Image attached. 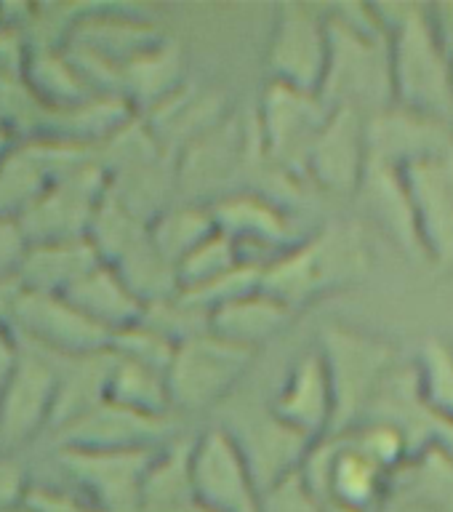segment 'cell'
Listing matches in <instances>:
<instances>
[{"label": "cell", "instance_id": "cell-13", "mask_svg": "<svg viewBox=\"0 0 453 512\" xmlns=\"http://www.w3.org/2000/svg\"><path fill=\"white\" fill-rule=\"evenodd\" d=\"M232 438L238 440L240 451L246 456L248 470L254 475L256 486L262 496H270L275 488H280L286 480L299 475L304 459L310 454L315 440L304 438L296 430L286 427L270 408L264 411L262 419H248L232 430Z\"/></svg>", "mask_w": 453, "mask_h": 512}, {"label": "cell", "instance_id": "cell-5", "mask_svg": "<svg viewBox=\"0 0 453 512\" xmlns=\"http://www.w3.org/2000/svg\"><path fill=\"white\" fill-rule=\"evenodd\" d=\"M331 107L320 94H304L270 80L256 107V136L264 158L296 182H307V160Z\"/></svg>", "mask_w": 453, "mask_h": 512}, {"label": "cell", "instance_id": "cell-10", "mask_svg": "<svg viewBox=\"0 0 453 512\" xmlns=\"http://www.w3.org/2000/svg\"><path fill=\"white\" fill-rule=\"evenodd\" d=\"M368 160V118L347 107H336L310 152L307 182L328 195H355Z\"/></svg>", "mask_w": 453, "mask_h": 512}, {"label": "cell", "instance_id": "cell-9", "mask_svg": "<svg viewBox=\"0 0 453 512\" xmlns=\"http://www.w3.org/2000/svg\"><path fill=\"white\" fill-rule=\"evenodd\" d=\"M216 232L238 246L243 262L270 264L307 235H296L288 211L262 192H232L211 203Z\"/></svg>", "mask_w": 453, "mask_h": 512}, {"label": "cell", "instance_id": "cell-1", "mask_svg": "<svg viewBox=\"0 0 453 512\" xmlns=\"http://www.w3.org/2000/svg\"><path fill=\"white\" fill-rule=\"evenodd\" d=\"M328 19V70L320 99L336 110L347 107L366 118L395 107L390 35L374 6H334Z\"/></svg>", "mask_w": 453, "mask_h": 512}, {"label": "cell", "instance_id": "cell-2", "mask_svg": "<svg viewBox=\"0 0 453 512\" xmlns=\"http://www.w3.org/2000/svg\"><path fill=\"white\" fill-rule=\"evenodd\" d=\"M371 251L355 222L323 224L262 272V291L296 315L318 299L368 278Z\"/></svg>", "mask_w": 453, "mask_h": 512}, {"label": "cell", "instance_id": "cell-16", "mask_svg": "<svg viewBox=\"0 0 453 512\" xmlns=\"http://www.w3.org/2000/svg\"><path fill=\"white\" fill-rule=\"evenodd\" d=\"M294 312L275 302L259 288L254 294L240 296L235 302L222 304L208 312V331L232 344L259 350V344L280 334L291 323Z\"/></svg>", "mask_w": 453, "mask_h": 512}, {"label": "cell", "instance_id": "cell-17", "mask_svg": "<svg viewBox=\"0 0 453 512\" xmlns=\"http://www.w3.org/2000/svg\"><path fill=\"white\" fill-rule=\"evenodd\" d=\"M416 390L438 422L453 424V344L427 339L414 360Z\"/></svg>", "mask_w": 453, "mask_h": 512}, {"label": "cell", "instance_id": "cell-19", "mask_svg": "<svg viewBox=\"0 0 453 512\" xmlns=\"http://www.w3.org/2000/svg\"><path fill=\"white\" fill-rule=\"evenodd\" d=\"M238 264H243L238 246L230 238H224L222 232H214L206 238L195 251L184 256L176 267V280H179V294H192L214 283L222 275L232 272Z\"/></svg>", "mask_w": 453, "mask_h": 512}, {"label": "cell", "instance_id": "cell-18", "mask_svg": "<svg viewBox=\"0 0 453 512\" xmlns=\"http://www.w3.org/2000/svg\"><path fill=\"white\" fill-rule=\"evenodd\" d=\"M216 232L214 216L208 206H182L166 211L150 232L152 246L158 248L166 262L179 267L184 256L195 251Z\"/></svg>", "mask_w": 453, "mask_h": 512}, {"label": "cell", "instance_id": "cell-15", "mask_svg": "<svg viewBox=\"0 0 453 512\" xmlns=\"http://www.w3.org/2000/svg\"><path fill=\"white\" fill-rule=\"evenodd\" d=\"M414 200L424 259L453 267V179L446 163L427 160L403 171Z\"/></svg>", "mask_w": 453, "mask_h": 512}, {"label": "cell", "instance_id": "cell-11", "mask_svg": "<svg viewBox=\"0 0 453 512\" xmlns=\"http://www.w3.org/2000/svg\"><path fill=\"white\" fill-rule=\"evenodd\" d=\"M453 150V131L443 120L424 118L403 107H390L368 118V158L392 168L416 166L446 158Z\"/></svg>", "mask_w": 453, "mask_h": 512}, {"label": "cell", "instance_id": "cell-4", "mask_svg": "<svg viewBox=\"0 0 453 512\" xmlns=\"http://www.w3.org/2000/svg\"><path fill=\"white\" fill-rule=\"evenodd\" d=\"M318 352L326 360L334 390L336 414L331 435H344L366 422L376 395L398 368V355L382 336L336 323L320 328Z\"/></svg>", "mask_w": 453, "mask_h": 512}, {"label": "cell", "instance_id": "cell-6", "mask_svg": "<svg viewBox=\"0 0 453 512\" xmlns=\"http://www.w3.org/2000/svg\"><path fill=\"white\" fill-rule=\"evenodd\" d=\"M256 350L219 339L211 331L176 347L166 374L171 406L200 411L224 400L251 366Z\"/></svg>", "mask_w": 453, "mask_h": 512}, {"label": "cell", "instance_id": "cell-8", "mask_svg": "<svg viewBox=\"0 0 453 512\" xmlns=\"http://www.w3.org/2000/svg\"><path fill=\"white\" fill-rule=\"evenodd\" d=\"M192 491L211 512H264V496L227 427H211L192 440Z\"/></svg>", "mask_w": 453, "mask_h": 512}, {"label": "cell", "instance_id": "cell-12", "mask_svg": "<svg viewBox=\"0 0 453 512\" xmlns=\"http://www.w3.org/2000/svg\"><path fill=\"white\" fill-rule=\"evenodd\" d=\"M267 408L304 438L323 440L331 435L336 414L334 390L318 347L296 360Z\"/></svg>", "mask_w": 453, "mask_h": 512}, {"label": "cell", "instance_id": "cell-3", "mask_svg": "<svg viewBox=\"0 0 453 512\" xmlns=\"http://www.w3.org/2000/svg\"><path fill=\"white\" fill-rule=\"evenodd\" d=\"M390 35L395 107L451 123L453 62L424 6H374Z\"/></svg>", "mask_w": 453, "mask_h": 512}, {"label": "cell", "instance_id": "cell-20", "mask_svg": "<svg viewBox=\"0 0 453 512\" xmlns=\"http://www.w3.org/2000/svg\"><path fill=\"white\" fill-rule=\"evenodd\" d=\"M344 435H350L352 443H355L371 462L379 464L387 475H392V478L411 462L408 438L398 430V427H392V424L379 422V419H368V422H363L352 432H344Z\"/></svg>", "mask_w": 453, "mask_h": 512}, {"label": "cell", "instance_id": "cell-7", "mask_svg": "<svg viewBox=\"0 0 453 512\" xmlns=\"http://www.w3.org/2000/svg\"><path fill=\"white\" fill-rule=\"evenodd\" d=\"M328 19L326 11L299 3H280L272 19L267 67L270 80L304 94H320L328 70Z\"/></svg>", "mask_w": 453, "mask_h": 512}, {"label": "cell", "instance_id": "cell-14", "mask_svg": "<svg viewBox=\"0 0 453 512\" xmlns=\"http://www.w3.org/2000/svg\"><path fill=\"white\" fill-rule=\"evenodd\" d=\"M360 208L368 219L411 259H424L419 227H416L414 200L408 192L406 176L400 168H392L379 160H368L366 174L355 192Z\"/></svg>", "mask_w": 453, "mask_h": 512}]
</instances>
